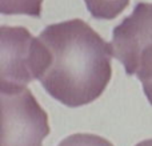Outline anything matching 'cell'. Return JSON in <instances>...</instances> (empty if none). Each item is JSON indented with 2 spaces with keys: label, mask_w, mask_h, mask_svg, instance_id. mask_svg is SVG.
Here are the masks:
<instances>
[{
  "label": "cell",
  "mask_w": 152,
  "mask_h": 146,
  "mask_svg": "<svg viewBox=\"0 0 152 146\" xmlns=\"http://www.w3.org/2000/svg\"><path fill=\"white\" fill-rule=\"evenodd\" d=\"M126 1H129V0H126Z\"/></svg>",
  "instance_id": "9"
},
{
  "label": "cell",
  "mask_w": 152,
  "mask_h": 146,
  "mask_svg": "<svg viewBox=\"0 0 152 146\" xmlns=\"http://www.w3.org/2000/svg\"><path fill=\"white\" fill-rule=\"evenodd\" d=\"M39 39L51 53L48 69L39 78L51 97L68 108L99 98L112 77V47L81 19L51 24Z\"/></svg>",
  "instance_id": "1"
},
{
  "label": "cell",
  "mask_w": 152,
  "mask_h": 146,
  "mask_svg": "<svg viewBox=\"0 0 152 146\" xmlns=\"http://www.w3.org/2000/svg\"><path fill=\"white\" fill-rule=\"evenodd\" d=\"M1 145L43 146L50 134L48 114L29 89L1 92Z\"/></svg>",
  "instance_id": "3"
},
{
  "label": "cell",
  "mask_w": 152,
  "mask_h": 146,
  "mask_svg": "<svg viewBox=\"0 0 152 146\" xmlns=\"http://www.w3.org/2000/svg\"><path fill=\"white\" fill-rule=\"evenodd\" d=\"M51 53L24 27L0 28V92H15L39 80L48 69Z\"/></svg>",
  "instance_id": "2"
},
{
  "label": "cell",
  "mask_w": 152,
  "mask_h": 146,
  "mask_svg": "<svg viewBox=\"0 0 152 146\" xmlns=\"http://www.w3.org/2000/svg\"><path fill=\"white\" fill-rule=\"evenodd\" d=\"M110 44L112 56L128 74L140 52L152 44V3H137L131 15L113 28Z\"/></svg>",
  "instance_id": "4"
},
{
  "label": "cell",
  "mask_w": 152,
  "mask_h": 146,
  "mask_svg": "<svg viewBox=\"0 0 152 146\" xmlns=\"http://www.w3.org/2000/svg\"><path fill=\"white\" fill-rule=\"evenodd\" d=\"M43 0H0L3 15H28L40 17Z\"/></svg>",
  "instance_id": "6"
},
{
  "label": "cell",
  "mask_w": 152,
  "mask_h": 146,
  "mask_svg": "<svg viewBox=\"0 0 152 146\" xmlns=\"http://www.w3.org/2000/svg\"><path fill=\"white\" fill-rule=\"evenodd\" d=\"M135 146H152V139H145V141L139 142V144H136Z\"/></svg>",
  "instance_id": "8"
},
{
  "label": "cell",
  "mask_w": 152,
  "mask_h": 146,
  "mask_svg": "<svg viewBox=\"0 0 152 146\" xmlns=\"http://www.w3.org/2000/svg\"><path fill=\"white\" fill-rule=\"evenodd\" d=\"M58 146H113L108 139L96 134L76 133L64 138Z\"/></svg>",
  "instance_id": "7"
},
{
  "label": "cell",
  "mask_w": 152,
  "mask_h": 146,
  "mask_svg": "<svg viewBox=\"0 0 152 146\" xmlns=\"http://www.w3.org/2000/svg\"><path fill=\"white\" fill-rule=\"evenodd\" d=\"M136 74L143 84V90L147 100L152 105V44L145 47L137 56L128 76Z\"/></svg>",
  "instance_id": "5"
}]
</instances>
